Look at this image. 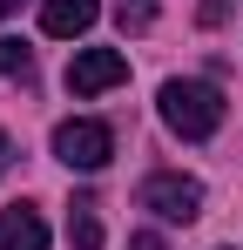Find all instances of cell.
Masks as SVG:
<instances>
[{"instance_id": "cell-1", "label": "cell", "mask_w": 243, "mask_h": 250, "mask_svg": "<svg viewBox=\"0 0 243 250\" xmlns=\"http://www.w3.org/2000/svg\"><path fill=\"white\" fill-rule=\"evenodd\" d=\"M162 122L176 128L182 142H209L223 128V88L216 82H162Z\"/></svg>"}, {"instance_id": "cell-2", "label": "cell", "mask_w": 243, "mask_h": 250, "mask_svg": "<svg viewBox=\"0 0 243 250\" xmlns=\"http://www.w3.org/2000/svg\"><path fill=\"white\" fill-rule=\"evenodd\" d=\"M135 203L156 209L162 223H196L202 216V183L196 176H176V169H156V176L135 189Z\"/></svg>"}, {"instance_id": "cell-3", "label": "cell", "mask_w": 243, "mask_h": 250, "mask_svg": "<svg viewBox=\"0 0 243 250\" xmlns=\"http://www.w3.org/2000/svg\"><path fill=\"white\" fill-rule=\"evenodd\" d=\"M54 156L68 169H81V176H95V169L115 156V128L108 122H88V115H75V122L54 128Z\"/></svg>"}, {"instance_id": "cell-4", "label": "cell", "mask_w": 243, "mask_h": 250, "mask_svg": "<svg viewBox=\"0 0 243 250\" xmlns=\"http://www.w3.org/2000/svg\"><path fill=\"white\" fill-rule=\"evenodd\" d=\"M128 82V54H115V47H81L75 61H68V95L75 102H88V95H108V88Z\"/></svg>"}, {"instance_id": "cell-5", "label": "cell", "mask_w": 243, "mask_h": 250, "mask_svg": "<svg viewBox=\"0 0 243 250\" xmlns=\"http://www.w3.org/2000/svg\"><path fill=\"white\" fill-rule=\"evenodd\" d=\"M95 14H101V0H40V27L54 34V41H75L95 27Z\"/></svg>"}, {"instance_id": "cell-6", "label": "cell", "mask_w": 243, "mask_h": 250, "mask_svg": "<svg viewBox=\"0 0 243 250\" xmlns=\"http://www.w3.org/2000/svg\"><path fill=\"white\" fill-rule=\"evenodd\" d=\"M0 250H47V223H40V209L14 203L0 216Z\"/></svg>"}, {"instance_id": "cell-7", "label": "cell", "mask_w": 243, "mask_h": 250, "mask_svg": "<svg viewBox=\"0 0 243 250\" xmlns=\"http://www.w3.org/2000/svg\"><path fill=\"white\" fill-rule=\"evenodd\" d=\"M68 237H75V250H101V216H95V203H88V196L68 209Z\"/></svg>"}, {"instance_id": "cell-8", "label": "cell", "mask_w": 243, "mask_h": 250, "mask_svg": "<svg viewBox=\"0 0 243 250\" xmlns=\"http://www.w3.org/2000/svg\"><path fill=\"white\" fill-rule=\"evenodd\" d=\"M0 75H7V82H34V47L27 41H14V34H7V41H0Z\"/></svg>"}, {"instance_id": "cell-9", "label": "cell", "mask_w": 243, "mask_h": 250, "mask_svg": "<svg viewBox=\"0 0 243 250\" xmlns=\"http://www.w3.org/2000/svg\"><path fill=\"white\" fill-rule=\"evenodd\" d=\"M115 27H122V34H149V27H156V7H149V0H122Z\"/></svg>"}, {"instance_id": "cell-10", "label": "cell", "mask_w": 243, "mask_h": 250, "mask_svg": "<svg viewBox=\"0 0 243 250\" xmlns=\"http://www.w3.org/2000/svg\"><path fill=\"white\" fill-rule=\"evenodd\" d=\"M196 21H202V27H223V21H230V0H202Z\"/></svg>"}, {"instance_id": "cell-11", "label": "cell", "mask_w": 243, "mask_h": 250, "mask_svg": "<svg viewBox=\"0 0 243 250\" xmlns=\"http://www.w3.org/2000/svg\"><path fill=\"white\" fill-rule=\"evenodd\" d=\"M128 250H162V237H156V230H135V244H128Z\"/></svg>"}, {"instance_id": "cell-12", "label": "cell", "mask_w": 243, "mask_h": 250, "mask_svg": "<svg viewBox=\"0 0 243 250\" xmlns=\"http://www.w3.org/2000/svg\"><path fill=\"white\" fill-rule=\"evenodd\" d=\"M7 163H14V142H7V128H0V176H7Z\"/></svg>"}, {"instance_id": "cell-13", "label": "cell", "mask_w": 243, "mask_h": 250, "mask_svg": "<svg viewBox=\"0 0 243 250\" xmlns=\"http://www.w3.org/2000/svg\"><path fill=\"white\" fill-rule=\"evenodd\" d=\"M14 7H20V0H0V21H7V14H14Z\"/></svg>"}]
</instances>
